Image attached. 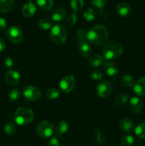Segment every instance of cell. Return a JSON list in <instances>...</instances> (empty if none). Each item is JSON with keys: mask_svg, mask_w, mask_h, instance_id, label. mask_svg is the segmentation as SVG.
I'll return each instance as SVG.
<instances>
[{"mask_svg": "<svg viewBox=\"0 0 145 146\" xmlns=\"http://www.w3.org/2000/svg\"><path fill=\"white\" fill-rule=\"evenodd\" d=\"M22 95L26 101L30 102L36 101L41 98V91L38 88L33 86H27L22 91Z\"/></svg>", "mask_w": 145, "mask_h": 146, "instance_id": "obj_7", "label": "cell"}, {"mask_svg": "<svg viewBox=\"0 0 145 146\" xmlns=\"http://www.w3.org/2000/svg\"><path fill=\"white\" fill-rule=\"evenodd\" d=\"M66 17V10L63 7H58L53 11L51 19L55 21H61Z\"/></svg>", "mask_w": 145, "mask_h": 146, "instance_id": "obj_18", "label": "cell"}, {"mask_svg": "<svg viewBox=\"0 0 145 146\" xmlns=\"http://www.w3.org/2000/svg\"><path fill=\"white\" fill-rule=\"evenodd\" d=\"M7 38L14 44H20L24 39V32L20 27L12 26L6 31Z\"/></svg>", "mask_w": 145, "mask_h": 146, "instance_id": "obj_6", "label": "cell"}, {"mask_svg": "<svg viewBox=\"0 0 145 146\" xmlns=\"http://www.w3.org/2000/svg\"><path fill=\"white\" fill-rule=\"evenodd\" d=\"M66 27L64 24H56L51 27L49 33V36L51 41L57 45H62L65 44L68 36Z\"/></svg>", "mask_w": 145, "mask_h": 146, "instance_id": "obj_4", "label": "cell"}, {"mask_svg": "<svg viewBox=\"0 0 145 146\" xmlns=\"http://www.w3.org/2000/svg\"><path fill=\"white\" fill-rule=\"evenodd\" d=\"M20 95H21V92L18 89L11 90L8 95L9 101L12 103L16 102L20 98Z\"/></svg>", "mask_w": 145, "mask_h": 146, "instance_id": "obj_31", "label": "cell"}, {"mask_svg": "<svg viewBox=\"0 0 145 146\" xmlns=\"http://www.w3.org/2000/svg\"><path fill=\"white\" fill-rule=\"evenodd\" d=\"M107 3V0H91V4L95 8L102 9Z\"/></svg>", "mask_w": 145, "mask_h": 146, "instance_id": "obj_34", "label": "cell"}, {"mask_svg": "<svg viewBox=\"0 0 145 146\" xmlns=\"http://www.w3.org/2000/svg\"><path fill=\"white\" fill-rule=\"evenodd\" d=\"M87 33L85 32V30L82 28H80L79 29L77 30L76 31V38L77 39L79 40L80 41H84V39L86 38Z\"/></svg>", "mask_w": 145, "mask_h": 146, "instance_id": "obj_35", "label": "cell"}, {"mask_svg": "<svg viewBox=\"0 0 145 146\" xmlns=\"http://www.w3.org/2000/svg\"><path fill=\"white\" fill-rule=\"evenodd\" d=\"M104 58L99 54H95L91 56L89 59V64L92 67H99L103 63Z\"/></svg>", "mask_w": 145, "mask_h": 146, "instance_id": "obj_22", "label": "cell"}, {"mask_svg": "<svg viewBox=\"0 0 145 146\" xmlns=\"http://www.w3.org/2000/svg\"><path fill=\"white\" fill-rule=\"evenodd\" d=\"M134 124L133 121L129 118H124L119 122V128L123 132L129 133L134 129Z\"/></svg>", "mask_w": 145, "mask_h": 146, "instance_id": "obj_16", "label": "cell"}, {"mask_svg": "<svg viewBox=\"0 0 145 146\" xmlns=\"http://www.w3.org/2000/svg\"><path fill=\"white\" fill-rule=\"evenodd\" d=\"M38 26L41 29L48 30L50 29H51V27H52V21L48 17H44V18H41L38 21Z\"/></svg>", "mask_w": 145, "mask_h": 146, "instance_id": "obj_24", "label": "cell"}, {"mask_svg": "<svg viewBox=\"0 0 145 146\" xmlns=\"http://www.w3.org/2000/svg\"><path fill=\"white\" fill-rule=\"evenodd\" d=\"M94 138L95 141L100 145H105L107 143L106 135L99 129H95L93 132Z\"/></svg>", "mask_w": 145, "mask_h": 146, "instance_id": "obj_23", "label": "cell"}, {"mask_svg": "<svg viewBox=\"0 0 145 146\" xmlns=\"http://www.w3.org/2000/svg\"><path fill=\"white\" fill-rule=\"evenodd\" d=\"M16 126L14 123H8L4 126V132L8 135H13L16 132Z\"/></svg>", "mask_w": 145, "mask_h": 146, "instance_id": "obj_29", "label": "cell"}, {"mask_svg": "<svg viewBox=\"0 0 145 146\" xmlns=\"http://www.w3.org/2000/svg\"><path fill=\"white\" fill-rule=\"evenodd\" d=\"M128 100H129V97H128V96L127 94H121L117 96L115 99V103L117 106H122L125 105L127 102Z\"/></svg>", "mask_w": 145, "mask_h": 146, "instance_id": "obj_30", "label": "cell"}, {"mask_svg": "<svg viewBox=\"0 0 145 146\" xmlns=\"http://www.w3.org/2000/svg\"><path fill=\"white\" fill-rule=\"evenodd\" d=\"M122 84L124 86L127 87V88H132V87H133L134 84L133 76L129 75V74L125 75L122 78Z\"/></svg>", "mask_w": 145, "mask_h": 146, "instance_id": "obj_26", "label": "cell"}, {"mask_svg": "<svg viewBox=\"0 0 145 146\" xmlns=\"http://www.w3.org/2000/svg\"><path fill=\"white\" fill-rule=\"evenodd\" d=\"M5 47H6V44H5V41H4L2 38L0 37V52L4 51L5 49Z\"/></svg>", "mask_w": 145, "mask_h": 146, "instance_id": "obj_42", "label": "cell"}, {"mask_svg": "<svg viewBox=\"0 0 145 146\" xmlns=\"http://www.w3.org/2000/svg\"><path fill=\"white\" fill-rule=\"evenodd\" d=\"M36 10L37 8L35 4L31 1H28L23 6L21 12H22L24 17H26V18H31L35 15Z\"/></svg>", "mask_w": 145, "mask_h": 146, "instance_id": "obj_11", "label": "cell"}, {"mask_svg": "<svg viewBox=\"0 0 145 146\" xmlns=\"http://www.w3.org/2000/svg\"><path fill=\"white\" fill-rule=\"evenodd\" d=\"M68 131V123L65 121H61L57 123L55 127V133L57 136L63 135Z\"/></svg>", "mask_w": 145, "mask_h": 146, "instance_id": "obj_20", "label": "cell"}, {"mask_svg": "<svg viewBox=\"0 0 145 146\" xmlns=\"http://www.w3.org/2000/svg\"><path fill=\"white\" fill-rule=\"evenodd\" d=\"M109 31L103 24H96L91 27L87 32L86 38L96 46H103L107 42Z\"/></svg>", "mask_w": 145, "mask_h": 146, "instance_id": "obj_1", "label": "cell"}, {"mask_svg": "<svg viewBox=\"0 0 145 146\" xmlns=\"http://www.w3.org/2000/svg\"><path fill=\"white\" fill-rule=\"evenodd\" d=\"M99 16L100 18L102 19H106L108 17V12L105 11V10L101 9L99 13Z\"/></svg>", "mask_w": 145, "mask_h": 146, "instance_id": "obj_41", "label": "cell"}, {"mask_svg": "<svg viewBox=\"0 0 145 146\" xmlns=\"http://www.w3.org/2000/svg\"><path fill=\"white\" fill-rule=\"evenodd\" d=\"M5 79L9 85L11 86H15L20 82L21 75L16 70L10 69L6 74Z\"/></svg>", "mask_w": 145, "mask_h": 146, "instance_id": "obj_10", "label": "cell"}, {"mask_svg": "<svg viewBox=\"0 0 145 146\" xmlns=\"http://www.w3.org/2000/svg\"><path fill=\"white\" fill-rule=\"evenodd\" d=\"M123 51L121 44L114 41H108L102 47V56L107 61H110L121 56Z\"/></svg>", "mask_w": 145, "mask_h": 146, "instance_id": "obj_2", "label": "cell"}, {"mask_svg": "<svg viewBox=\"0 0 145 146\" xmlns=\"http://www.w3.org/2000/svg\"><path fill=\"white\" fill-rule=\"evenodd\" d=\"M14 5H15L14 0H0V12H9L14 9Z\"/></svg>", "mask_w": 145, "mask_h": 146, "instance_id": "obj_19", "label": "cell"}, {"mask_svg": "<svg viewBox=\"0 0 145 146\" xmlns=\"http://www.w3.org/2000/svg\"><path fill=\"white\" fill-rule=\"evenodd\" d=\"M77 21H78V16H77L76 13L75 12L71 13L69 15V17H68V19H67L68 24L71 26L75 25V23L77 22Z\"/></svg>", "mask_w": 145, "mask_h": 146, "instance_id": "obj_36", "label": "cell"}, {"mask_svg": "<svg viewBox=\"0 0 145 146\" xmlns=\"http://www.w3.org/2000/svg\"><path fill=\"white\" fill-rule=\"evenodd\" d=\"M104 71L109 76H115L119 72V69L117 65L110 61H107L104 63Z\"/></svg>", "mask_w": 145, "mask_h": 146, "instance_id": "obj_15", "label": "cell"}, {"mask_svg": "<svg viewBox=\"0 0 145 146\" xmlns=\"http://www.w3.org/2000/svg\"><path fill=\"white\" fill-rule=\"evenodd\" d=\"M48 146H61L59 141L57 138H53L48 141Z\"/></svg>", "mask_w": 145, "mask_h": 146, "instance_id": "obj_39", "label": "cell"}, {"mask_svg": "<svg viewBox=\"0 0 145 146\" xmlns=\"http://www.w3.org/2000/svg\"><path fill=\"white\" fill-rule=\"evenodd\" d=\"M7 21L2 17H0V31H4L7 29Z\"/></svg>", "mask_w": 145, "mask_h": 146, "instance_id": "obj_40", "label": "cell"}, {"mask_svg": "<svg viewBox=\"0 0 145 146\" xmlns=\"http://www.w3.org/2000/svg\"><path fill=\"white\" fill-rule=\"evenodd\" d=\"M112 91V86L110 83L107 81H101L98 84L96 88V92L100 98H107L111 94Z\"/></svg>", "mask_w": 145, "mask_h": 146, "instance_id": "obj_9", "label": "cell"}, {"mask_svg": "<svg viewBox=\"0 0 145 146\" xmlns=\"http://www.w3.org/2000/svg\"><path fill=\"white\" fill-rule=\"evenodd\" d=\"M36 4L38 8L43 11L51 10L53 7V0H36Z\"/></svg>", "mask_w": 145, "mask_h": 146, "instance_id": "obj_21", "label": "cell"}, {"mask_svg": "<svg viewBox=\"0 0 145 146\" xmlns=\"http://www.w3.org/2000/svg\"><path fill=\"white\" fill-rule=\"evenodd\" d=\"M4 65L7 67V68H9L11 69L13 66H14V61L13 60V58L11 57L8 56L4 59Z\"/></svg>", "mask_w": 145, "mask_h": 146, "instance_id": "obj_38", "label": "cell"}, {"mask_svg": "<svg viewBox=\"0 0 145 146\" xmlns=\"http://www.w3.org/2000/svg\"><path fill=\"white\" fill-rule=\"evenodd\" d=\"M28 1H31V0H28Z\"/></svg>", "mask_w": 145, "mask_h": 146, "instance_id": "obj_43", "label": "cell"}, {"mask_svg": "<svg viewBox=\"0 0 145 146\" xmlns=\"http://www.w3.org/2000/svg\"><path fill=\"white\" fill-rule=\"evenodd\" d=\"M82 16L86 21H93L96 17V12L93 9H88L84 11Z\"/></svg>", "mask_w": 145, "mask_h": 146, "instance_id": "obj_27", "label": "cell"}, {"mask_svg": "<svg viewBox=\"0 0 145 146\" xmlns=\"http://www.w3.org/2000/svg\"><path fill=\"white\" fill-rule=\"evenodd\" d=\"M71 7L75 11H80L84 7L83 0H71Z\"/></svg>", "mask_w": 145, "mask_h": 146, "instance_id": "obj_28", "label": "cell"}, {"mask_svg": "<svg viewBox=\"0 0 145 146\" xmlns=\"http://www.w3.org/2000/svg\"><path fill=\"white\" fill-rule=\"evenodd\" d=\"M14 119L17 125H27L34 121V111L28 107H19L15 111Z\"/></svg>", "mask_w": 145, "mask_h": 146, "instance_id": "obj_3", "label": "cell"}, {"mask_svg": "<svg viewBox=\"0 0 145 146\" xmlns=\"http://www.w3.org/2000/svg\"><path fill=\"white\" fill-rule=\"evenodd\" d=\"M60 95V91L57 88H51L46 91V96L48 99L54 100L58 98Z\"/></svg>", "mask_w": 145, "mask_h": 146, "instance_id": "obj_32", "label": "cell"}, {"mask_svg": "<svg viewBox=\"0 0 145 146\" xmlns=\"http://www.w3.org/2000/svg\"><path fill=\"white\" fill-rule=\"evenodd\" d=\"M134 133L139 138L145 139V122H142L138 124L135 127Z\"/></svg>", "mask_w": 145, "mask_h": 146, "instance_id": "obj_25", "label": "cell"}, {"mask_svg": "<svg viewBox=\"0 0 145 146\" xmlns=\"http://www.w3.org/2000/svg\"><path fill=\"white\" fill-rule=\"evenodd\" d=\"M78 51H79V54H80L81 56L87 58L91 54L92 47L88 41H82V42H80L79 47H78Z\"/></svg>", "mask_w": 145, "mask_h": 146, "instance_id": "obj_17", "label": "cell"}, {"mask_svg": "<svg viewBox=\"0 0 145 146\" xmlns=\"http://www.w3.org/2000/svg\"><path fill=\"white\" fill-rule=\"evenodd\" d=\"M133 1H134V0H133Z\"/></svg>", "mask_w": 145, "mask_h": 146, "instance_id": "obj_44", "label": "cell"}, {"mask_svg": "<svg viewBox=\"0 0 145 146\" xmlns=\"http://www.w3.org/2000/svg\"><path fill=\"white\" fill-rule=\"evenodd\" d=\"M75 84L76 81L75 77L72 76H65L60 81V89L64 93H70L74 89Z\"/></svg>", "mask_w": 145, "mask_h": 146, "instance_id": "obj_8", "label": "cell"}, {"mask_svg": "<svg viewBox=\"0 0 145 146\" xmlns=\"http://www.w3.org/2000/svg\"><path fill=\"white\" fill-rule=\"evenodd\" d=\"M143 107V102L138 97H132L129 100V108L132 112L135 113H139L142 111Z\"/></svg>", "mask_w": 145, "mask_h": 146, "instance_id": "obj_13", "label": "cell"}, {"mask_svg": "<svg viewBox=\"0 0 145 146\" xmlns=\"http://www.w3.org/2000/svg\"><path fill=\"white\" fill-rule=\"evenodd\" d=\"M116 11L120 17H123V18H127L131 15L132 8L127 3L121 2L117 6Z\"/></svg>", "mask_w": 145, "mask_h": 146, "instance_id": "obj_12", "label": "cell"}, {"mask_svg": "<svg viewBox=\"0 0 145 146\" xmlns=\"http://www.w3.org/2000/svg\"><path fill=\"white\" fill-rule=\"evenodd\" d=\"M134 141V137L131 135H124L121 138V144L122 146H132L133 145Z\"/></svg>", "mask_w": 145, "mask_h": 146, "instance_id": "obj_33", "label": "cell"}, {"mask_svg": "<svg viewBox=\"0 0 145 146\" xmlns=\"http://www.w3.org/2000/svg\"><path fill=\"white\" fill-rule=\"evenodd\" d=\"M133 90L138 96H145V77L140 78L135 82Z\"/></svg>", "mask_w": 145, "mask_h": 146, "instance_id": "obj_14", "label": "cell"}, {"mask_svg": "<svg viewBox=\"0 0 145 146\" xmlns=\"http://www.w3.org/2000/svg\"><path fill=\"white\" fill-rule=\"evenodd\" d=\"M92 78L95 81H100L102 78V74L99 70H94L91 74Z\"/></svg>", "mask_w": 145, "mask_h": 146, "instance_id": "obj_37", "label": "cell"}, {"mask_svg": "<svg viewBox=\"0 0 145 146\" xmlns=\"http://www.w3.org/2000/svg\"><path fill=\"white\" fill-rule=\"evenodd\" d=\"M55 131L53 125L48 121H43L40 122L36 126V133L40 137L44 138L52 136Z\"/></svg>", "mask_w": 145, "mask_h": 146, "instance_id": "obj_5", "label": "cell"}]
</instances>
